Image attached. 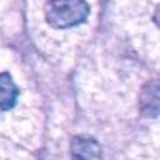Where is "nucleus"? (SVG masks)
Returning <instances> with one entry per match:
<instances>
[{
	"instance_id": "f257e3e1",
	"label": "nucleus",
	"mask_w": 160,
	"mask_h": 160,
	"mask_svg": "<svg viewBox=\"0 0 160 160\" xmlns=\"http://www.w3.org/2000/svg\"><path fill=\"white\" fill-rule=\"evenodd\" d=\"M90 5L84 0H48L45 4V19L52 28L67 29L88 19Z\"/></svg>"
},
{
	"instance_id": "f03ea898",
	"label": "nucleus",
	"mask_w": 160,
	"mask_h": 160,
	"mask_svg": "<svg viewBox=\"0 0 160 160\" xmlns=\"http://www.w3.org/2000/svg\"><path fill=\"white\" fill-rule=\"evenodd\" d=\"M139 110L145 117L160 115V78L152 79L141 88L139 93Z\"/></svg>"
},
{
	"instance_id": "7ed1b4c3",
	"label": "nucleus",
	"mask_w": 160,
	"mask_h": 160,
	"mask_svg": "<svg viewBox=\"0 0 160 160\" xmlns=\"http://www.w3.org/2000/svg\"><path fill=\"white\" fill-rule=\"evenodd\" d=\"M72 160H102V148L90 136H76L71 141Z\"/></svg>"
},
{
	"instance_id": "20e7f679",
	"label": "nucleus",
	"mask_w": 160,
	"mask_h": 160,
	"mask_svg": "<svg viewBox=\"0 0 160 160\" xmlns=\"http://www.w3.org/2000/svg\"><path fill=\"white\" fill-rule=\"evenodd\" d=\"M19 97V88L16 86L11 74L0 72V110H9L16 105Z\"/></svg>"
},
{
	"instance_id": "39448f33",
	"label": "nucleus",
	"mask_w": 160,
	"mask_h": 160,
	"mask_svg": "<svg viewBox=\"0 0 160 160\" xmlns=\"http://www.w3.org/2000/svg\"><path fill=\"white\" fill-rule=\"evenodd\" d=\"M153 21H155V24L158 26V29H160V4L157 5V9H155V14H153Z\"/></svg>"
}]
</instances>
